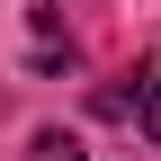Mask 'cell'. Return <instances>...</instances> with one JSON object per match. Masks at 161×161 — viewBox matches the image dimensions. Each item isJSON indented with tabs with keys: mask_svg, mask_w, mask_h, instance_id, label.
I'll return each instance as SVG.
<instances>
[{
	"mask_svg": "<svg viewBox=\"0 0 161 161\" xmlns=\"http://www.w3.org/2000/svg\"><path fill=\"white\" fill-rule=\"evenodd\" d=\"M143 134L161 143V72H152V90H143Z\"/></svg>",
	"mask_w": 161,
	"mask_h": 161,
	"instance_id": "obj_2",
	"label": "cell"
},
{
	"mask_svg": "<svg viewBox=\"0 0 161 161\" xmlns=\"http://www.w3.org/2000/svg\"><path fill=\"white\" fill-rule=\"evenodd\" d=\"M36 161H80V143L72 134H36Z\"/></svg>",
	"mask_w": 161,
	"mask_h": 161,
	"instance_id": "obj_1",
	"label": "cell"
}]
</instances>
